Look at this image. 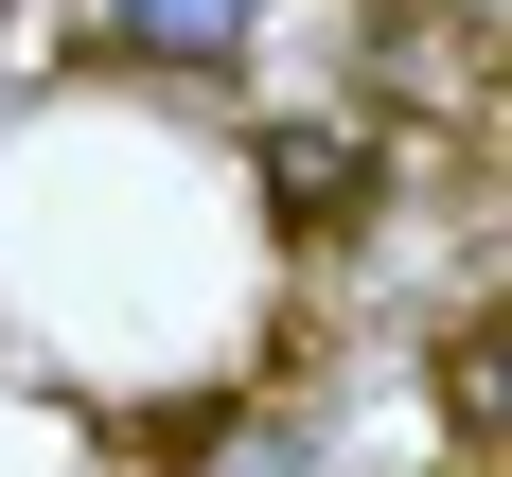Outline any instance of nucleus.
Segmentation results:
<instances>
[{
    "mask_svg": "<svg viewBox=\"0 0 512 477\" xmlns=\"http://www.w3.org/2000/svg\"><path fill=\"white\" fill-rule=\"evenodd\" d=\"M460 477H495V460H460Z\"/></svg>",
    "mask_w": 512,
    "mask_h": 477,
    "instance_id": "obj_5",
    "label": "nucleus"
},
{
    "mask_svg": "<svg viewBox=\"0 0 512 477\" xmlns=\"http://www.w3.org/2000/svg\"><path fill=\"white\" fill-rule=\"evenodd\" d=\"M265 195H283V230H354V212L389 195V124H354V106H283V124H265Z\"/></svg>",
    "mask_w": 512,
    "mask_h": 477,
    "instance_id": "obj_1",
    "label": "nucleus"
},
{
    "mask_svg": "<svg viewBox=\"0 0 512 477\" xmlns=\"http://www.w3.org/2000/svg\"><path fill=\"white\" fill-rule=\"evenodd\" d=\"M371 18H442V0H371Z\"/></svg>",
    "mask_w": 512,
    "mask_h": 477,
    "instance_id": "obj_4",
    "label": "nucleus"
},
{
    "mask_svg": "<svg viewBox=\"0 0 512 477\" xmlns=\"http://www.w3.org/2000/svg\"><path fill=\"white\" fill-rule=\"evenodd\" d=\"M442 407H460V460H495V318L442 336Z\"/></svg>",
    "mask_w": 512,
    "mask_h": 477,
    "instance_id": "obj_3",
    "label": "nucleus"
},
{
    "mask_svg": "<svg viewBox=\"0 0 512 477\" xmlns=\"http://www.w3.org/2000/svg\"><path fill=\"white\" fill-rule=\"evenodd\" d=\"M89 18L142 71H248V36H265V0H89Z\"/></svg>",
    "mask_w": 512,
    "mask_h": 477,
    "instance_id": "obj_2",
    "label": "nucleus"
}]
</instances>
